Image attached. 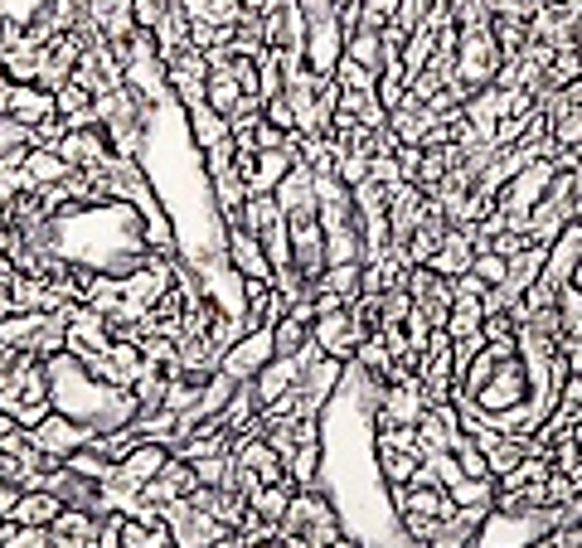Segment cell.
Wrapping results in <instances>:
<instances>
[{"label": "cell", "mask_w": 582, "mask_h": 548, "mask_svg": "<svg viewBox=\"0 0 582 548\" xmlns=\"http://www.w3.org/2000/svg\"><path fill=\"white\" fill-rule=\"evenodd\" d=\"M500 64H505V54H500V44H495L491 24H481V30H461L456 68H452L456 83H466V88L476 93V88H485V83H495Z\"/></svg>", "instance_id": "1"}, {"label": "cell", "mask_w": 582, "mask_h": 548, "mask_svg": "<svg viewBox=\"0 0 582 548\" xmlns=\"http://www.w3.org/2000/svg\"><path fill=\"white\" fill-rule=\"evenodd\" d=\"M529 404V374H525V364L515 359H500L495 364V374L485 379V388L476 394V408L485 412V418H500V412L509 408H525Z\"/></svg>", "instance_id": "2"}, {"label": "cell", "mask_w": 582, "mask_h": 548, "mask_svg": "<svg viewBox=\"0 0 582 548\" xmlns=\"http://www.w3.org/2000/svg\"><path fill=\"white\" fill-rule=\"evenodd\" d=\"M297 165V155H291V146H277V151H238V161H234V170H238V180L248 185V194H272L277 185L287 180V170Z\"/></svg>", "instance_id": "3"}, {"label": "cell", "mask_w": 582, "mask_h": 548, "mask_svg": "<svg viewBox=\"0 0 582 548\" xmlns=\"http://www.w3.org/2000/svg\"><path fill=\"white\" fill-rule=\"evenodd\" d=\"M165 83H170V97H175L180 107H200L204 93H209V54L190 44L185 54H175L165 64Z\"/></svg>", "instance_id": "4"}, {"label": "cell", "mask_w": 582, "mask_h": 548, "mask_svg": "<svg viewBox=\"0 0 582 548\" xmlns=\"http://www.w3.org/2000/svg\"><path fill=\"white\" fill-rule=\"evenodd\" d=\"M311 340H315V350H321V355H331V359H340V364L355 359V350H359V331H355V315H349V307H340V311H321V315H315Z\"/></svg>", "instance_id": "5"}, {"label": "cell", "mask_w": 582, "mask_h": 548, "mask_svg": "<svg viewBox=\"0 0 582 548\" xmlns=\"http://www.w3.org/2000/svg\"><path fill=\"white\" fill-rule=\"evenodd\" d=\"M30 437H34V447H40V452H48L54 461H68L73 452H78V447L93 442V432L83 428V422L64 418V412H48L44 422H34Z\"/></svg>", "instance_id": "6"}, {"label": "cell", "mask_w": 582, "mask_h": 548, "mask_svg": "<svg viewBox=\"0 0 582 548\" xmlns=\"http://www.w3.org/2000/svg\"><path fill=\"white\" fill-rule=\"evenodd\" d=\"M267 359H272V331H248V335L238 340V345H228V350H224V359H218V369H224L228 379L248 384V379L262 369Z\"/></svg>", "instance_id": "7"}, {"label": "cell", "mask_w": 582, "mask_h": 548, "mask_svg": "<svg viewBox=\"0 0 582 548\" xmlns=\"http://www.w3.org/2000/svg\"><path fill=\"white\" fill-rule=\"evenodd\" d=\"M44 491H54V495H58V505L93 509V515H107V509H112V505L103 501V485L88 481V476H78V471H68V466L48 471V476H44Z\"/></svg>", "instance_id": "8"}, {"label": "cell", "mask_w": 582, "mask_h": 548, "mask_svg": "<svg viewBox=\"0 0 582 548\" xmlns=\"http://www.w3.org/2000/svg\"><path fill=\"white\" fill-rule=\"evenodd\" d=\"M194 485H200V476H194V466H190V461L170 456L165 466H161V476L141 485V501L165 509V505H175V501H190V495H194Z\"/></svg>", "instance_id": "9"}, {"label": "cell", "mask_w": 582, "mask_h": 548, "mask_svg": "<svg viewBox=\"0 0 582 548\" xmlns=\"http://www.w3.org/2000/svg\"><path fill=\"white\" fill-rule=\"evenodd\" d=\"M58 155H64L73 170H97L112 161V146H107L103 127H68L64 141H58Z\"/></svg>", "instance_id": "10"}, {"label": "cell", "mask_w": 582, "mask_h": 548, "mask_svg": "<svg viewBox=\"0 0 582 548\" xmlns=\"http://www.w3.org/2000/svg\"><path fill=\"white\" fill-rule=\"evenodd\" d=\"M291 228V262L301 267V272L311 277V282H321L325 277V228L321 218H301V224H287Z\"/></svg>", "instance_id": "11"}, {"label": "cell", "mask_w": 582, "mask_h": 548, "mask_svg": "<svg viewBox=\"0 0 582 548\" xmlns=\"http://www.w3.org/2000/svg\"><path fill=\"white\" fill-rule=\"evenodd\" d=\"M277 194V204H282V214H287V224H301V218H315V170L311 165H291L287 170V180L272 190Z\"/></svg>", "instance_id": "12"}, {"label": "cell", "mask_w": 582, "mask_h": 548, "mask_svg": "<svg viewBox=\"0 0 582 548\" xmlns=\"http://www.w3.org/2000/svg\"><path fill=\"white\" fill-rule=\"evenodd\" d=\"M301 40H306V15H301L297 0H282V6H272L262 15V44L272 49V54L301 49Z\"/></svg>", "instance_id": "13"}, {"label": "cell", "mask_w": 582, "mask_h": 548, "mask_svg": "<svg viewBox=\"0 0 582 548\" xmlns=\"http://www.w3.org/2000/svg\"><path fill=\"white\" fill-rule=\"evenodd\" d=\"M112 350V335H107V321L93 307H78V315L68 321V355L73 359H93Z\"/></svg>", "instance_id": "14"}, {"label": "cell", "mask_w": 582, "mask_h": 548, "mask_svg": "<svg viewBox=\"0 0 582 548\" xmlns=\"http://www.w3.org/2000/svg\"><path fill=\"white\" fill-rule=\"evenodd\" d=\"M297 379H301V364H297V359L272 355L258 374H252L248 384H252V398H258V408H272L277 398H287L291 388H297Z\"/></svg>", "instance_id": "15"}, {"label": "cell", "mask_w": 582, "mask_h": 548, "mask_svg": "<svg viewBox=\"0 0 582 548\" xmlns=\"http://www.w3.org/2000/svg\"><path fill=\"white\" fill-rule=\"evenodd\" d=\"M78 58H83V49L73 44L68 34H58V40L40 54V78H34V83H40V88H48V93H58L73 78V73H78Z\"/></svg>", "instance_id": "16"}, {"label": "cell", "mask_w": 582, "mask_h": 548, "mask_svg": "<svg viewBox=\"0 0 582 548\" xmlns=\"http://www.w3.org/2000/svg\"><path fill=\"white\" fill-rule=\"evenodd\" d=\"M228 262H234L238 277H272V262H267L258 234H248L242 224L228 228Z\"/></svg>", "instance_id": "17"}, {"label": "cell", "mask_w": 582, "mask_h": 548, "mask_svg": "<svg viewBox=\"0 0 582 548\" xmlns=\"http://www.w3.org/2000/svg\"><path fill=\"white\" fill-rule=\"evenodd\" d=\"M10 117H20L24 127H40V121L48 117H58V107H54V93L40 88V83H15L10 88Z\"/></svg>", "instance_id": "18"}, {"label": "cell", "mask_w": 582, "mask_h": 548, "mask_svg": "<svg viewBox=\"0 0 582 548\" xmlns=\"http://www.w3.org/2000/svg\"><path fill=\"white\" fill-rule=\"evenodd\" d=\"M58 495L54 491H20V505H15V515H10V525L15 529H54V519H58Z\"/></svg>", "instance_id": "19"}, {"label": "cell", "mask_w": 582, "mask_h": 548, "mask_svg": "<svg viewBox=\"0 0 582 548\" xmlns=\"http://www.w3.org/2000/svg\"><path fill=\"white\" fill-rule=\"evenodd\" d=\"M471 262H476V248H471L466 228H452L446 243L436 248V258L422 262V267H432V272H442V277H461V272H471Z\"/></svg>", "instance_id": "20"}, {"label": "cell", "mask_w": 582, "mask_h": 548, "mask_svg": "<svg viewBox=\"0 0 582 548\" xmlns=\"http://www.w3.org/2000/svg\"><path fill=\"white\" fill-rule=\"evenodd\" d=\"M578 146H582V107H568V103L549 107V155L578 151Z\"/></svg>", "instance_id": "21"}, {"label": "cell", "mask_w": 582, "mask_h": 548, "mask_svg": "<svg viewBox=\"0 0 582 548\" xmlns=\"http://www.w3.org/2000/svg\"><path fill=\"white\" fill-rule=\"evenodd\" d=\"M185 127H190V141H194V151H209L214 141H224V137H228V117H218L209 103H200V107H185Z\"/></svg>", "instance_id": "22"}, {"label": "cell", "mask_w": 582, "mask_h": 548, "mask_svg": "<svg viewBox=\"0 0 582 548\" xmlns=\"http://www.w3.org/2000/svg\"><path fill=\"white\" fill-rule=\"evenodd\" d=\"M68 170L73 165L58 155V146H30V155H24V175H30L34 185H58Z\"/></svg>", "instance_id": "23"}, {"label": "cell", "mask_w": 582, "mask_h": 548, "mask_svg": "<svg viewBox=\"0 0 582 548\" xmlns=\"http://www.w3.org/2000/svg\"><path fill=\"white\" fill-rule=\"evenodd\" d=\"M248 234H267V228H277V224H287V214H282V204H277V194H248V204H242V218H238Z\"/></svg>", "instance_id": "24"}, {"label": "cell", "mask_w": 582, "mask_h": 548, "mask_svg": "<svg viewBox=\"0 0 582 548\" xmlns=\"http://www.w3.org/2000/svg\"><path fill=\"white\" fill-rule=\"evenodd\" d=\"M242 97H252V93H242V83L234 78V64H228L224 73H209V93H204V103H209L218 117H234Z\"/></svg>", "instance_id": "25"}, {"label": "cell", "mask_w": 582, "mask_h": 548, "mask_svg": "<svg viewBox=\"0 0 582 548\" xmlns=\"http://www.w3.org/2000/svg\"><path fill=\"white\" fill-rule=\"evenodd\" d=\"M311 345V321H301V315H282V321L272 325V355H282V359H297L301 350Z\"/></svg>", "instance_id": "26"}, {"label": "cell", "mask_w": 582, "mask_h": 548, "mask_svg": "<svg viewBox=\"0 0 582 548\" xmlns=\"http://www.w3.org/2000/svg\"><path fill=\"white\" fill-rule=\"evenodd\" d=\"M495 501H500V481L495 476H481V481H456L452 485V505L456 509H495Z\"/></svg>", "instance_id": "27"}, {"label": "cell", "mask_w": 582, "mask_h": 548, "mask_svg": "<svg viewBox=\"0 0 582 548\" xmlns=\"http://www.w3.org/2000/svg\"><path fill=\"white\" fill-rule=\"evenodd\" d=\"M48 534H54V539H97V534H103V515H93V509H73V505H64Z\"/></svg>", "instance_id": "28"}, {"label": "cell", "mask_w": 582, "mask_h": 548, "mask_svg": "<svg viewBox=\"0 0 582 548\" xmlns=\"http://www.w3.org/2000/svg\"><path fill=\"white\" fill-rule=\"evenodd\" d=\"M315 287L335 291L340 301H359L364 297V262H335V267H325V277Z\"/></svg>", "instance_id": "29"}, {"label": "cell", "mask_w": 582, "mask_h": 548, "mask_svg": "<svg viewBox=\"0 0 582 548\" xmlns=\"http://www.w3.org/2000/svg\"><path fill=\"white\" fill-rule=\"evenodd\" d=\"M481 321H485L481 297H456V301H452V311H446V335H452V340L481 335Z\"/></svg>", "instance_id": "30"}, {"label": "cell", "mask_w": 582, "mask_h": 548, "mask_svg": "<svg viewBox=\"0 0 582 548\" xmlns=\"http://www.w3.org/2000/svg\"><path fill=\"white\" fill-rule=\"evenodd\" d=\"M408 73H403V64H388L379 78H374V97H379V107L384 112H398V107L408 103Z\"/></svg>", "instance_id": "31"}, {"label": "cell", "mask_w": 582, "mask_h": 548, "mask_svg": "<svg viewBox=\"0 0 582 548\" xmlns=\"http://www.w3.org/2000/svg\"><path fill=\"white\" fill-rule=\"evenodd\" d=\"M64 466L78 471V476H88V481H97V485H107V481H112V471H117V461H107L103 452H97V442H88V447H78Z\"/></svg>", "instance_id": "32"}, {"label": "cell", "mask_w": 582, "mask_h": 548, "mask_svg": "<svg viewBox=\"0 0 582 548\" xmlns=\"http://www.w3.org/2000/svg\"><path fill=\"white\" fill-rule=\"evenodd\" d=\"M291 495H297V485H291V481L262 485V491L252 495V509H258L262 519H272V525H282V515H287V509H291Z\"/></svg>", "instance_id": "33"}, {"label": "cell", "mask_w": 582, "mask_h": 548, "mask_svg": "<svg viewBox=\"0 0 582 548\" xmlns=\"http://www.w3.org/2000/svg\"><path fill=\"white\" fill-rule=\"evenodd\" d=\"M374 461H379L384 485H408V481H412V471L422 466V456H418V452H379V447H374Z\"/></svg>", "instance_id": "34"}, {"label": "cell", "mask_w": 582, "mask_h": 548, "mask_svg": "<svg viewBox=\"0 0 582 548\" xmlns=\"http://www.w3.org/2000/svg\"><path fill=\"white\" fill-rule=\"evenodd\" d=\"M491 34H495V44H500L505 58H519L525 54V44H529V24H519L509 15H491Z\"/></svg>", "instance_id": "35"}, {"label": "cell", "mask_w": 582, "mask_h": 548, "mask_svg": "<svg viewBox=\"0 0 582 548\" xmlns=\"http://www.w3.org/2000/svg\"><path fill=\"white\" fill-rule=\"evenodd\" d=\"M349 315H355L359 340L379 335V331H384V297H369V291H364L359 301H349Z\"/></svg>", "instance_id": "36"}, {"label": "cell", "mask_w": 582, "mask_h": 548, "mask_svg": "<svg viewBox=\"0 0 582 548\" xmlns=\"http://www.w3.org/2000/svg\"><path fill=\"white\" fill-rule=\"evenodd\" d=\"M331 78H335L345 93H374V78H379V73H369V68L359 64V58H349V54H345V58L335 64Z\"/></svg>", "instance_id": "37"}, {"label": "cell", "mask_w": 582, "mask_h": 548, "mask_svg": "<svg viewBox=\"0 0 582 548\" xmlns=\"http://www.w3.org/2000/svg\"><path fill=\"white\" fill-rule=\"evenodd\" d=\"M481 340H485V345H505V340H519V321H515V311H485V321H481Z\"/></svg>", "instance_id": "38"}, {"label": "cell", "mask_w": 582, "mask_h": 548, "mask_svg": "<svg viewBox=\"0 0 582 548\" xmlns=\"http://www.w3.org/2000/svg\"><path fill=\"white\" fill-rule=\"evenodd\" d=\"M369 161L374 155H355V151H345V146H340V155H335V180L340 185H364V180H369Z\"/></svg>", "instance_id": "39"}, {"label": "cell", "mask_w": 582, "mask_h": 548, "mask_svg": "<svg viewBox=\"0 0 582 548\" xmlns=\"http://www.w3.org/2000/svg\"><path fill=\"white\" fill-rule=\"evenodd\" d=\"M398 534L428 548L436 534H442V519H428V515H412V509H403V515H398Z\"/></svg>", "instance_id": "40"}, {"label": "cell", "mask_w": 582, "mask_h": 548, "mask_svg": "<svg viewBox=\"0 0 582 548\" xmlns=\"http://www.w3.org/2000/svg\"><path fill=\"white\" fill-rule=\"evenodd\" d=\"M44 10H48V0H0V24H20V30H30Z\"/></svg>", "instance_id": "41"}, {"label": "cell", "mask_w": 582, "mask_h": 548, "mask_svg": "<svg viewBox=\"0 0 582 548\" xmlns=\"http://www.w3.org/2000/svg\"><path fill=\"white\" fill-rule=\"evenodd\" d=\"M394 15H398V0H359V24L355 30H388L394 24Z\"/></svg>", "instance_id": "42"}, {"label": "cell", "mask_w": 582, "mask_h": 548, "mask_svg": "<svg viewBox=\"0 0 582 548\" xmlns=\"http://www.w3.org/2000/svg\"><path fill=\"white\" fill-rule=\"evenodd\" d=\"M388 345H384V335H369V340H359V350H355V364H364L369 374H379V379H388Z\"/></svg>", "instance_id": "43"}, {"label": "cell", "mask_w": 582, "mask_h": 548, "mask_svg": "<svg viewBox=\"0 0 582 548\" xmlns=\"http://www.w3.org/2000/svg\"><path fill=\"white\" fill-rule=\"evenodd\" d=\"M471 272H476L485 287H505V282H509V262L500 258V252H476V262H471Z\"/></svg>", "instance_id": "44"}, {"label": "cell", "mask_w": 582, "mask_h": 548, "mask_svg": "<svg viewBox=\"0 0 582 548\" xmlns=\"http://www.w3.org/2000/svg\"><path fill=\"white\" fill-rule=\"evenodd\" d=\"M369 180H374V185H384V190H394L398 180H408V175H403V165H398V155H374Z\"/></svg>", "instance_id": "45"}, {"label": "cell", "mask_w": 582, "mask_h": 548, "mask_svg": "<svg viewBox=\"0 0 582 548\" xmlns=\"http://www.w3.org/2000/svg\"><path fill=\"white\" fill-rule=\"evenodd\" d=\"M200 394H204V388H190V384L170 379V388H165V408H170V412H190L194 404H200Z\"/></svg>", "instance_id": "46"}, {"label": "cell", "mask_w": 582, "mask_h": 548, "mask_svg": "<svg viewBox=\"0 0 582 548\" xmlns=\"http://www.w3.org/2000/svg\"><path fill=\"white\" fill-rule=\"evenodd\" d=\"M262 117L272 121V127H282V131H297V117H291V103H287L282 93L267 97V103H262Z\"/></svg>", "instance_id": "47"}, {"label": "cell", "mask_w": 582, "mask_h": 548, "mask_svg": "<svg viewBox=\"0 0 582 548\" xmlns=\"http://www.w3.org/2000/svg\"><path fill=\"white\" fill-rule=\"evenodd\" d=\"M6 548H54V534L48 529H10Z\"/></svg>", "instance_id": "48"}, {"label": "cell", "mask_w": 582, "mask_h": 548, "mask_svg": "<svg viewBox=\"0 0 582 548\" xmlns=\"http://www.w3.org/2000/svg\"><path fill=\"white\" fill-rule=\"evenodd\" d=\"M287 137H297V131H282V127H272V121L262 117V127H258V151H277V146H287Z\"/></svg>", "instance_id": "49"}, {"label": "cell", "mask_w": 582, "mask_h": 548, "mask_svg": "<svg viewBox=\"0 0 582 548\" xmlns=\"http://www.w3.org/2000/svg\"><path fill=\"white\" fill-rule=\"evenodd\" d=\"M558 404H568V408H582V374H568V384L558 388Z\"/></svg>", "instance_id": "50"}, {"label": "cell", "mask_w": 582, "mask_h": 548, "mask_svg": "<svg viewBox=\"0 0 582 548\" xmlns=\"http://www.w3.org/2000/svg\"><path fill=\"white\" fill-rule=\"evenodd\" d=\"M15 505H20V491H15L10 481H0V519L15 515Z\"/></svg>", "instance_id": "51"}, {"label": "cell", "mask_w": 582, "mask_h": 548, "mask_svg": "<svg viewBox=\"0 0 582 548\" xmlns=\"http://www.w3.org/2000/svg\"><path fill=\"white\" fill-rule=\"evenodd\" d=\"M214 548H258V544H252V539H242V534L234 529V534H228V539H218Z\"/></svg>", "instance_id": "52"}, {"label": "cell", "mask_w": 582, "mask_h": 548, "mask_svg": "<svg viewBox=\"0 0 582 548\" xmlns=\"http://www.w3.org/2000/svg\"><path fill=\"white\" fill-rule=\"evenodd\" d=\"M10 311H15V297H10V287L6 282H0V321H6V315Z\"/></svg>", "instance_id": "53"}, {"label": "cell", "mask_w": 582, "mask_h": 548, "mask_svg": "<svg viewBox=\"0 0 582 548\" xmlns=\"http://www.w3.org/2000/svg\"><path fill=\"white\" fill-rule=\"evenodd\" d=\"M54 548H97V539H54Z\"/></svg>", "instance_id": "54"}, {"label": "cell", "mask_w": 582, "mask_h": 548, "mask_svg": "<svg viewBox=\"0 0 582 548\" xmlns=\"http://www.w3.org/2000/svg\"><path fill=\"white\" fill-rule=\"evenodd\" d=\"M331 548H369V544H359V539H355V534H340V539H335Z\"/></svg>", "instance_id": "55"}, {"label": "cell", "mask_w": 582, "mask_h": 548, "mask_svg": "<svg viewBox=\"0 0 582 548\" xmlns=\"http://www.w3.org/2000/svg\"><path fill=\"white\" fill-rule=\"evenodd\" d=\"M568 287H573V291H582V258L573 262V272H568Z\"/></svg>", "instance_id": "56"}, {"label": "cell", "mask_w": 582, "mask_h": 548, "mask_svg": "<svg viewBox=\"0 0 582 548\" xmlns=\"http://www.w3.org/2000/svg\"><path fill=\"white\" fill-rule=\"evenodd\" d=\"M10 200H15V190H10L6 180H0V214H6V204H10Z\"/></svg>", "instance_id": "57"}, {"label": "cell", "mask_w": 582, "mask_h": 548, "mask_svg": "<svg viewBox=\"0 0 582 548\" xmlns=\"http://www.w3.org/2000/svg\"><path fill=\"white\" fill-rule=\"evenodd\" d=\"M573 525H582V495L573 501Z\"/></svg>", "instance_id": "58"}, {"label": "cell", "mask_w": 582, "mask_h": 548, "mask_svg": "<svg viewBox=\"0 0 582 548\" xmlns=\"http://www.w3.org/2000/svg\"><path fill=\"white\" fill-rule=\"evenodd\" d=\"M573 432H578V452H582V422H578V428H573Z\"/></svg>", "instance_id": "59"}]
</instances>
